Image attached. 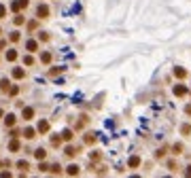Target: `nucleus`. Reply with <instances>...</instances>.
Returning <instances> with one entry per match:
<instances>
[{
  "mask_svg": "<svg viewBox=\"0 0 191 178\" xmlns=\"http://www.w3.org/2000/svg\"><path fill=\"white\" fill-rule=\"evenodd\" d=\"M51 172H53V174H60L62 167H60V166H53V167H51Z\"/></svg>",
  "mask_w": 191,
  "mask_h": 178,
  "instance_id": "24",
  "label": "nucleus"
},
{
  "mask_svg": "<svg viewBox=\"0 0 191 178\" xmlns=\"http://www.w3.org/2000/svg\"><path fill=\"white\" fill-rule=\"evenodd\" d=\"M21 117H24L26 121H28V119H32V117H34V108H28V106H26L24 112H21Z\"/></svg>",
  "mask_w": 191,
  "mask_h": 178,
  "instance_id": "3",
  "label": "nucleus"
},
{
  "mask_svg": "<svg viewBox=\"0 0 191 178\" xmlns=\"http://www.w3.org/2000/svg\"><path fill=\"white\" fill-rule=\"evenodd\" d=\"M13 21H15V25H21V24H24V17H21V15H17Z\"/></svg>",
  "mask_w": 191,
  "mask_h": 178,
  "instance_id": "21",
  "label": "nucleus"
},
{
  "mask_svg": "<svg viewBox=\"0 0 191 178\" xmlns=\"http://www.w3.org/2000/svg\"><path fill=\"white\" fill-rule=\"evenodd\" d=\"M187 176H191V166H189V167H187Z\"/></svg>",
  "mask_w": 191,
  "mask_h": 178,
  "instance_id": "28",
  "label": "nucleus"
},
{
  "mask_svg": "<svg viewBox=\"0 0 191 178\" xmlns=\"http://www.w3.org/2000/svg\"><path fill=\"white\" fill-rule=\"evenodd\" d=\"M64 153L68 155V157H74V155H77V148H72V146H68V148H66Z\"/></svg>",
  "mask_w": 191,
  "mask_h": 178,
  "instance_id": "19",
  "label": "nucleus"
},
{
  "mask_svg": "<svg viewBox=\"0 0 191 178\" xmlns=\"http://www.w3.org/2000/svg\"><path fill=\"white\" fill-rule=\"evenodd\" d=\"M24 7H28V0H15V2L11 4L13 11H19V9H24Z\"/></svg>",
  "mask_w": 191,
  "mask_h": 178,
  "instance_id": "2",
  "label": "nucleus"
},
{
  "mask_svg": "<svg viewBox=\"0 0 191 178\" xmlns=\"http://www.w3.org/2000/svg\"><path fill=\"white\" fill-rule=\"evenodd\" d=\"M47 15H49V7L47 4H40V7L36 9V17H38V19H45Z\"/></svg>",
  "mask_w": 191,
  "mask_h": 178,
  "instance_id": "1",
  "label": "nucleus"
},
{
  "mask_svg": "<svg viewBox=\"0 0 191 178\" xmlns=\"http://www.w3.org/2000/svg\"><path fill=\"white\" fill-rule=\"evenodd\" d=\"M38 131H40V134L49 131V123H47V121H40V123H38Z\"/></svg>",
  "mask_w": 191,
  "mask_h": 178,
  "instance_id": "8",
  "label": "nucleus"
},
{
  "mask_svg": "<svg viewBox=\"0 0 191 178\" xmlns=\"http://www.w3.org/2000/svg\"><path fill=\"white\" fill-rule=\"evenodd\" d=\"M138 163H140L138 157H132V159H130V167H138Z\"/></svg>",
  "mask_w": 191,
  "mask_h": 178,
  "instance_id": "17",
  "label": "nucleus"
},
{
  "mask_svg": "<svg viewBox=\"0 0 191 178\" xmlns=\"http://www.w3.org/2000/svg\"><path fill=\"white\" fill-rule=\"evenodd\" d=\"M24 64H26V66H32V64H34V59L30 57V55H26V57H24Z\"/></svg>",
  "mask_w": 191,
  "mask_h": 178,
  "instance_id": "20",
  "label": "nucleus"
},
{
  "mask_svg": "<svg viewBox=\"0 0 191 178\" xmlns=\"http://www.w3.org/2000/svg\"><path fill=\"white\" fill-rule=\"evenodd\" d=\"M40 62H43V64H49V62H51V53H45V51H43V53H40Z\"/></svg>",
  "mask_w": 191,
  "mask_h": 178,
  "instance_id": "12",
  "label": "nucleus"
},
{
  "mask_svg": "<svg viewBox=\"0 0 191 178\" xmlns=\"http://www.w3.org/2000/svg\"><path fill=\"white\" fill-rule=\"evenodd\" d=\"M0 117H2V110H0Z\"/></svg>",
  "mask_w": 191,
  "mask_h": 178,
  "instance_id": "29",
  "label": "nucleus"
},
{
  "mask_svg": "<svg viewBox=\"0 0 191 178\" xmlns=\"http://www.w3.org/2000/svg\"><path fill=\"white\" fill-rule=\"evenodd\" d=\"M185 110H187V115H191V104H189L187 108H185Z\"/></svg>",
  "mask_w": 191,
  "mask_h": 178,
  "instance_id": "27",
  "label": "nucleus"
},
{
  "mask_svg": "<svg viewBox=\"0 0 191 178\" xmlns=\"http://www.w3.org/2000/svg\"><path fill=\"white\" fill-rule=\"evenodd\" d=\"M0 87H2V89H4V91H7V89H9V81H7V79H4V81H2V83H0Z\"/></svg>",
  "mask_w": 191,
  "mask_h": 178,
  "instance_id": "23",
  "label": "nucleus"
},
{
  "mask_svg": "<svg viewBox=\"0 0 191 178\" xmlns=\"http://www.w3.org/2000/svg\"><path fill=\"white\" fill-rule=\"evenodd\" d=\"M13 76H15V79H24L26 72L21 70V68H15V70H13Z\"/></svg>",
  "mask_w": 191,
  "mask_h": 178,
  "instance_id": "10",
  "label": "nucleus"
},
{
  "mask_svg": "<svg viewBox=\"0 0 191 178\" xmlns=\"http://www.w3.org/2000/svg\"><path fill=\"white\" fill-rule=\"evenodd\" d=\"M7 59H9V62H15V59H17V51H15V49H9V51H7Z\"/></svg>",
  "mask_w": 191,
  "mask_h": 178,
  "instance_id": "5",
  "label": "nucleus"
},
{
  "mask_svg": "<svg viewBox=\"0 0 191 178\" xmlns=\"http://www.w3.org/2000/svg\"><path fill=\"white\" fill-rule=\"evenodd\" d=\"M66 172H68V176H77L79 174V166H68Z\"/></svg>",
  "mask_w": 191,
  "mask_h": 178,
  "instance_id": "9",
  "label": "nucleus"
},
{
  "mask_svg": "<svg viewBox=\"0 0 191 178\" xmlns=\"http://www.w3.org/2000/svg\"><path fill=\"white\" fill-rule=\"evenodd\" d=\"M174 74H176L179 79H185V74H187V72L183 70V68H176V70H174Z\"/></svg>",
  "mask_w": 191,
  "mask_h": 178,
  "instance_id": "18",
  "label": "nucleus"
},
{
  "mask_svg": "<svg viewBox=\"0 0 191 178\" xmlns=\"http://www.w3.org/2000/svg\"><path fill=\"white\" fill-rule=\"evenodd\" d=\"M174 94H176V95H185V94H187V87H183V85H176V87H174Z\"/></svg>",
  "mask_w": 191,
  "mask_h": 178,
  "instance_id": "7",
  "label": "nucleus"
},
{
  "mask_svg": "<svg viewBox=\"0 0 191 178\" xmlns=\"http://www.w3.org/2000/svg\"><path fill=\"white\" fill-rule=\"evenodd\" d=\"M45 157H47L45 148H38V151H36V159H45Z\"/></svg>",
  "mask_w": 191,
  "mask_h": 178,
  "instance_id": "16",
  "label": "nucleus"
},
{
  "mask_svg": "<svg viewBox=\"0 0 191 178\" xmlns=\"http://www.w3.org/2000/svg\"><path fill=\"white\" fill-rule=\"evenodd\" d=\"M15 121H17V119H15V115H7V117H4V123H7L9 127H13V125H15Z\"/></svg>",
  "mask_w": 191,
  "mask_h": 178,
  "instance_id": "6",
  "label": "nucleus"
},
{
  "mask_svg": "<svg viewBox=\"0 0 191 178\" xmlns=\"http://www.w3.org/2000/svg\"><path fill=\"white\" fill-rule=\"evenodd\" d=\"M11 40H13V43H17V40H19V32H13V34H11Z\"/></svg>",
  "mask_w": 191,
  "mask_h": 178,
  "instance_id": "22",
  "label": "nucleus"
},
{
  "mask_svg": "<svg viewBox=\"0 0 191 178\" xmlns=\"http://www.w3.org/2000/svg\"><path fill=\"white\" fill-rule=\"evenodd\" d=\"M24 136L28 138V140H32V138H36V131L32 130V127H26V130H24Z\"/></svg>",
  "mask_w": 191,
  "mask_h": 178,
  "instance_id": "4",
  "label": "nucleus"
},
{
  "mask_svg": "<svg viewBox=\"0 0 191 178\" xmlns=\"http://www.w3.org/2000/svg\"><path fill=\"white\" fill-rule=\"evenodd\" d=\"M26 49H28V51H36V40H28V43H26Z\"/></svg>",
  "mask_w": 191,
  "mask_h": 178,
  "instance_id": "13",
  "label": "nucleus"
},
{
  "mask_svg": "<svg viewBox=\"0 0 191 178\" xmlns=\"http://www.w3.org/2000/svg\"><path fill=\"white\" fill-rule=\"evenodd\" d=\"M9 151H19V142H17V140H11V142H9Z\"/></svg>",
  "mask_w": 191,
  "mask_h": 178,
  "instance_id": "14",
  "label": "nucleus"
},
{
  "mask_svg": "<svg viewBox=\"0 0 191 178\" xmlns=\"http://www.w3.org/2000/svg\"><path fill=\"white\" fill-rule=\"evenodd\" d=\"M4 15H7V9H4V7L0 4V17H4Z\"/></svg>",
  "mask_w": 191,
  "mask_h": 178,
  "instance_id": "26",
  "label": "nucleus"
},
{
  "mask_svg": "<svg viewBox=\"0 0 191 178\" xmlns=\"http://www.w3.org/2000/svg\"><path fill=\"white\" fill-rule=\"evenodd\" d=\"M38 170H40V172H47L49 167H47V163H40V166H38Z\"/></svg>",
  "mask_w": 191,
  "mask_h": 178,
  "instance_id": "25",
  "label": "nucleus"
},
{
  "mask_svg": "<svg viewBox=\"0 0 191 178\" xmlns=\"http://www.w3.org/2000/svg\"><path fill=\"white\" fill-rule=\"evenodd\" d=\"M17 167L19 170H30V163L28 161H17Z\"/></svg>",
  "mask_w": 191,
  "mask_h": 178,
  "instance_id": "15",
  "label": "nucleus"
},
{
  "mask_svg": "<svg viewBox=\"0 0 191 178\" xmlns=\"http://www.w3.org/2000/svg\"><path fill=\"white\" fill-rule=\"evenodd\" d=\"M60 136H62V140H72V131L70 130H64Z\"/></svg>",
  "mask_w": 191,
  "mask_h": 178,
  "instance_id": "11",
  "label": "nucleus"
}]
</instances>
